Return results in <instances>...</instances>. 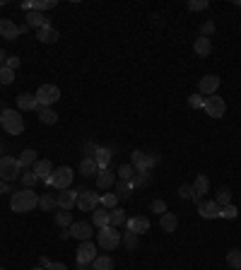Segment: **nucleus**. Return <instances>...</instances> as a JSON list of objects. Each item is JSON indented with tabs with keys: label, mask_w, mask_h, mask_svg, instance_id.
<instances>
[{
	"label": "nucleus",
	"mask_w": 241,
	"mask_h": 270,
	"mask_svg": "<svg viewBox=\"0 0 241 270\" xmlns=\"http://www.w3.org/2000/svg\"><path fill=\"white\" fill-rule=\"evenodd\" d=\"M10 208L12 213H32L34 208H39V193H34V188H22L17 193H12Z\"/></svg>",
	"instance_id": "1"
},
{
	"label": "nucleus",
	"mask_w": 241,
	"mask_h": 270,
	"mask_svg": "<svg viewBox=\"0 0 241 270\" xmlns=\"http://www.w3.org/2000/svg\"><path fill=\"white\" fill-rule=\"evenodd\" d=\"M130 164L138 174H152V169L159 164L157 152H143V150H133L130 152Z\"/></svg>",
	"instance_id": "2"
},
{
	"label": "nucleus",
	"mask_w": 241,
	"mask_h": 270,
	"mask_svg": "<svg viewBox=\"0 0 241 270\" xmlns=\"http://www.w3.org/2000/svg\"><path fill=\"white\" fill-rule=\"evenodd\" d=\"M0 126L5 128L7 135H19V133H24V118L15 108H2L0 111Z\"/></svg>",
	"instance_id": "3"
},
{
	"label": "nucleus",
	"mask_w": 241,
	"mask_h": 270,
	"mask_svg": "<svg viewBox=\"0 0 241 270\" xmlns=\"http://www.w3.org/2000/svg\"><path fill=\"white\" fill-rule=\"evenodd\" d=\"M22 179V164L19 160L15 157H0V181H7V183H12V181Z\"/></svg>",
	"instance_id": "4"
},
{
	"label": "nucleus",
	"mask_w": 241,
	"mask_h": 270,
	"mask_svg": "<svg viewBox=\"0 0 241 270\" xmlns=\"http://www.w3.org/2000/svg\"><path fill=\"white\" fill-rule=\"evenodd\" d=\"M96 244L104 249V251H113L121 246V232L113 229V227H101L96 232Z\"/></svg>",
	"instance_id": "5"
},
{
	"label": "nucleus",
	"mask_w": 241,
	"mask_h": 270,
	"mask_svg": "<svg viewBox=\"0 0 241 270\" xmlns=\"http://www.w3.org/2000/svg\"><path fill=\"white\" fill-rule=\"evenodd\" d=\"M73 179H75V174H73L70 166H58V169H53L51 179L46 181V183L53 186V188H58V191H65V188H70Z\"/></svg>",
	"instance_id": "6"
},
{
	"label": "nucleus",
	"mask_w": 241,
	"mask_h": 270,
	"mask_svg": "<svg viewBox=\"0 0 241 270\" xmlns=\"http://www.w3.org/2000/svg\"><path fill=\"white\" fill-rule=\"evenodd\" d=\"M99 203H101V196H99V193H94V191H80L75 208H77L80 213H94V210L99 208Z\"/></svg>",
	"instance_id": "7"
},
{
	"label": "nucleus",
	"mask_w": 241,
	"mask_h": 270,
	"mask_svg": "<svg viewBox=\"0 0 241 270\" xmlns=\"http://www.w3.org/2000/svg\"><path fill=\"white\" fill-rule=\"evenodd\" d=\"M58 99H60V90H58L56 85H41L37 90L39 107H53Z\"/></svg>",
	"instance_id": "8"
},
{
	"label": "nucleus",
	"mask_w": 241,
	"mask_h": 270,
	"mask_svg": "<svg viewBox=\"0 0 241 270\" xmlns=\"http://www.w3.org/2000/svg\"><path fill=\"white\" fill-rule=\"evenodd\" d=\"M96 256H99V253H96V244H92V241H82L80 249L75 251V261H77V266H90V263H94Z\"/></svg>",
	"instance_id": "9"
},
{
	"label": "nucleus",
	"mask_w": 241,
	"mask_h": 270,
	"mask_svg": "<svg viewBox=\"0 0 241 270\" xmlns=\"http://www.w3.org/2000/svg\"><path fill=\"white\" fill-rule=\"evenodd\" d=\"M203 111L207 113V116H212V118H222L224 113H227V104H224L222 97L212 94V97H207V99H205Z\"/></svg>",
	"instance_id": "10"
},
{
	"label": "nucleus",
	"mask_w": 241,
	"mask_h": 270,
	"mask_svg": "<svg viewBox=\"0 0 241 270\" xmlns=\"http://www.w3.org/2000/svg\"><path fill=\"white\" fill-rule=\"evenodd\" d=\"M217 90H220V77L217 75H205V77H200L198 92L203 97H212V94H217Z\"/></svg>",
	"instance_id": "11"
},
{
	"label": "nucleus",
	"mask_w": 241,
	"mask_h": 270,
	"mask_svg": "<svg viewBox=\"0 0 241 270\" xmlns=\"http://www.w3.org/2000/svg\"><path fill=\"white\" fill-rule=\"evenodd\" d=\"M77 196H80V191H75V188H65V191H60V193L56 196L58 208H60V210H73L75 205H77Z\"/></svg>",
	"instance_id": "12"
},
{
	"label": "nucleus",
	"mask_w": 241,
	"mask_h": 270,
	"mask_svg": "<svg viewBox=\"0 0 241 270\" xmlns=\"http://www.w3.org/2000/svg\"><path fill=\"white\" fill-rule=\"evenodd\" d=\"M92 222H73L70 224V236L77 239V241H90L92 236Z\"/></svg>",
	"instance_id": "13"
},
{
	"label": "nucleus",
	"mask_w": 241,
	"mask_h": 270,
	"mask_svg": "<svg viewBox=\"0 0 241 270\" xmlns=\"http://www.w3.org/2000/svg\"><path fill=\"white\" fill-rule=\"evenodd\" d=\"M126 227H128V232H133V234H138V236L147 234V232H149V219H147V217H140V215L128 217Z\"/></svg>",
	"instance_id": "14"
},
{
	"label": "nucleus",
	"mask_w": 241,
	"mask_h": 270,
	"mask_svg": "<svg viewBox=\"0 0 241 270\" xmlns=\"http://www.w3.org/2000/svg\"><path fill=\"white\" fill-rule=\"evenodd\" d=\"M198 213L205 219H215V217H220V205L215 200H200L198 203Z\"/></svg>",
	"instance_id": "15"
},
{
	"label": "nucleus",
	"mask_w": 241,
	"mask_h": 270,
	"mask_svg": "<svg viewBox=\"0 0 241 270\" xmlns=\"http://www.w3.org/2000/svg\"><path fill=\"white\" fill-rule=\"evenodd\" d=\"M0 36H2L5 41H15L19 36V27L12 19H0Z\"/></svg>",
	"instance_id": "16"
},
{
	"label": "nucleus",
	"mask_w": 241,
	"mask_h": 270,
	"mask_svg": "<svg viewBox=\"0 0 241 270\" xmlns=\"http://www.w3.org/2000/svg\"><path fill=\"white\" fill-rule=\"evenodd\" d=\"M17 108H19V111H37V108H39L37 94H29V92L17 94Z\"/></svg>",
	"instance_id": "17"
},
{
	"label": "nucleus",
	"mask_w": 241,
	"mask_h": 270,
	"mask_svg": "<svg viewBox=\"0 0 241 270\" xmlns=\"http://www.w3.org/2000/svg\"><path fill=\"white\" fill-rule=\"evenodd\" d=\"M32 171L39 176V181H48L51 174H53V164L48 162V160H37V164L32 166Z\"/></svg>",
	"instance_id": "18"
},
{
	"label": "nucleus",
	"mask_w": 241,
	"mask_h": 270,
	"mask_svg": "<svg viewBox=\"0 0 241 270\" xmlns=\"http://www.w3.org/2000/svg\"><path fill=\"white\" fill-rule=\"evenodd\" d=\"M207 191H210V179H207L205 174H198V176H195V181H193V196H195L193 200L198 203V200L203 198Z\"/></svg>",
	"instance_id": "19"
},
{
	"label": "nucleus",
	"mask_w": 241,
	"mask_h": 270,
	"mask_svg": "<svg viewBox=\"0 0 241 270\" xmlns=\"http://www.w3.org/2000/svg\"><path fill=\"white\" fill-rule=\"evenodd\" d=\"M113 183H116V171H111V169H101V171L96 174V186H99L101 191L111 188Z\"/></svg>",
	"instance_id": "20"
},
{
	"label": "nucleus",
	"mask_w": 241,
	"mask_h": 270,
	"mask_svg": "<svg viewBox=\"0 0 241 270\" xmlns=\"http://www.w3.org/2000/svg\"><path fill=\"white\" fill-rule=\"evenodd\" d=\"M37 116H39V121H41L44 126H53V123H58V113L51 107H39Z\"/></svg>",
	"instance_id": "21"
},
{
	"label": "nucleus",
	"mask_w": 241,
	"mask_h": 270,
	"mask_svg": "<svg viewBox=\"0 0 241 270\" xmlns=\"http://www.w3.org/2000/svg\"><path fill=\"white\" fill-rule=\"evenodd\" d=\"M193 51L200 55V58H207V55L212 54V41H210L207 36H198L195 44H193Z\"/></svg>",
	"instance_id": "22"
},
{
	"label": "nucleus",
	"mask_w": 241,
	"mask_h": 270,
	"mask_svg": "<svg viewBox=\"0 0 241 270\" xmlns=\"http://www.w3.org/2000/svg\"><path fill=\"white\" fill-rule=\"evenodd\" d=\"M159 227H162V232H176V227H179V217L174 215V213H164V215L159 217Z\"/></svg>",
	"instance_id": "23"
},
{
	"label": "nucleus",
	"mask_w": 241,
	"mask_h": 270,
	"mask_svg": "<svg viewBox=\"0 0 241 270\" xmlns=\"http://www.w3.org/2000/svg\"><path fill=\"white\" fill-rule=\"evenodd\" d=\"M111 157H113V152L109 150V147H99V152L94 155V162H96V166H99V171H101V169H109Z\"/></svg>",
	"instance_id": "24"
},
{
	"label": "nucleus",
	"mask_w": 241,
	"mask_h": 270,
	"mask_svg": "<svg viewBox=\"0 0 241 270\" xmlns=\"http://www.w3.org/2000/svg\"><path fill=\"white\" fill-rule=\"evenodd\" d=\"M126 222H128L126 210H121V208H113V210H109V227L118 229V227H123Z\"/></svg>",
	"instance_id": "25"
},
{
	"label": "nucleus",
	"mask_w": 241,
	"mask_h": 270,
	"mask_svg": "<svg viewBox=\"0 0 241 270\" xmlns=\"http://www.w3.org/2000/svg\"><path fill=\"white\" fill-rule=\"evenodd\" d=\"M37 39L41 41V44H56L58 41V32L48 24V27H41V29H37Z\"/></svg>",
	"instance_id": "26"
},
{
	"label": "nucleus",
	"mask_w": 241,
	"mask_h": 270,
	"mask_svg": "<svg viewBox=\"0 0 241 270\" xmlns=\"http://www.w3.org/2000/svg\"><path fill=\"white\" fill-rule=\"evenodd\" d=\"M27 24L34 27V29H41V27H48V19L44 17V12L32 10V12H27Z\"/></svg>",
	"instance_id": "27"
},
{
	"label": "nucleus",
	"mask_w": 241,
	"mask_h": 270,
	"mask_svg": "<svg viewBox=\"0 0 241 270\" xmlns=\"http://www.w3.org/2000/svg\"><path fill=\"white\" fill-rule=\"evenodd\" d=\"M92 224L99 227V229H101V227H109V210H106V208H96L92 213Z\"/></svg>",
	"instance_id": "28"
},
{
	"label": "nucleus",
	"mask_w": 241,
	"mask_h": 270,
	"mask_svg": "<svg viewBox=\"0 0 241 270\" xmlns=\"http://www.w3.org/2000/svg\"><path fill=\"white\" fill-rule=\"evenodd\" d=\"M80 174H82V176H94V174H99V166L94 162V157H85V160L80 162Z\"/></svg>",
	"instance_id": "29"
},
{
	"label": "nucleus",
	"mask_w": 241,
	"mask_h": 270,
	"mask_svg": "<svg viewBox=\"0 0 241 270\" xmlns=\"http://www.w3.org/2000/svg\"><path fill=\"white\" fill-rule=\"evenodd\" d=\"M39 208L46 210V213H51L53 208H58L56 196H53V193H44V196H39Z\"/></svg>",
	"instance_id": "30"
},
{
	"label": "nucleus",
	"mask_w": 241,
	"mask_h": 270,
	"mask_svg": "<svg viewBox=\"0 0 241 270\" xmlns=\"http://www.w3.org/2000/svg\"><path fill=\"white\" fill-rule=\"evenodd\" d=\"M19 160V164H22V166H24V169H27V166H34V164H37V150H22V155H19L17 157Z\"/></svg>",
	"instance_id": "31"
},
{
	"label": "nucleus",
	"mask_w": 241,
	"mask_h": 270,
	"mask_svg": "<svg viewBox=\"0 0 241 270\" xmlns=\"http://www.w3.org/2000/svg\"><path fill=\"white\" fill-rule=\"evenodd\" d=\"M133 188H135L133 181H118V183H116V196H118V198H130V196H133Z\"/></svg>",
	"instance_id": "32"
},
{
	"label": "nucleus",
	"mask_w": 241,
	"mask_h": 270,
	"mask_svg": "<svg viewBox=\"0 0 241 270\" xmlns=\"http://www.w3.org/2000/svg\"><path fill=\"white\" fill-rule=\"evenodd\" d=\"M135 169H133V164H121L118 166V171H116V176H118V181H133L135 179Z\"/></svg>",
	"instance_id": "33"
},
{
	"label": "nucleus",
	"mask_w": 241,
	"mask_h": 270,
	"mask_svg": "<svg viewBox=\"0 0 241 270\" xmlns=\"http://www.w3.org/2000/svg\"><path fill=\"white\" fill-rule=\"evenodd\" d=\"M227 266H229L232 270H241V251L239 249L227 251Z\"/></svg>",
	"instance_id": "34"
},
{
	"label": "nucleus",
	"mask_w": 241,
	"mask_h": 270,
	"mask_svg": "<svg viewBox=\"0 0 241 270\" xmlns=\"http://www.w3.org/2000/svg\"><path fill=\"white\" fill-rule=\"evenodd\" d=\"M92 270H113V261L109 256H96L92 263Z\"/></svg>",
	"instance_id": "35"
},
{
	"label": "nucleus",
	"mask_w": 241,
	"mask_h": 270,
	"mask_svg": "<svg viewBox=\"0 0 241 270\" xmlns=\"http://www.w3.org/2000/svg\"><path fill=\"white\" fill-rule=\"evenodd\" d=\"M215 203H217L220 208H224V205H229V203H232V191H229L227 186H222V188L217 191V198H215Z\"/></svg>",
	"instance_id": "36"
},
{
	"label": "nucleus",
	"mask_w": 241,
	"mask_h": 270,
	"mask_svg": "<svg viewBox=\"0 0 241 270\" xmlns=\"http://www.w3.org/2000/svg\"><path fill=\"white\" fill-rule=\"evenodd\" d=\"M56 224L58 227H70V224H73V213H70V210L56 213Z\"/></svg>",
	"instance_id": "37"
},
{
	"label": "nucleus",
	"mask_w": 241,
	"mask_h": 270,
	"mask_svg": "<svg viewBox=\"0 0 241 270\" xmlns=\"http://www.w3.org/2000/svg\"><path fill=\"white\" fill-rule=\"evenodd\" d=\"M121 244H123L128 251H135V246H138V234H133V232L126 229V234L121 236Z\"/></svg>",
	"instance_id": "38"
},
{
	"label": "nucleus",
	"mask_w": 241,
	"mask_h": 270,
	"mask_svg": "<svg viewBox=\"0 0 241 270\" xmlns=\"http://www.w3.org/2000/svg\"><path fill=\"white\" fill-rule=\"evenodd\" d=\"M56 7V0H34L32 2V10L37 12H46V10H53Z\"/></svg>",
	"instance_id": "39"
},
{
	"label": "nucleus",
	"mask_w": 241,
	"mask_h": 270,
	"mask_svg": "<svg viewBox=\"0 0 241 270\" xmlns=\"http://www.w3.org/2000/svg\"><path fill=\"white\" fill-rule=\"evenodd\" d=\"M15 82V70H10L7 65H0V85H12Z\"/></svg>",
	"instance_id": "40"
},
{
	"label": "nucleus",
	"mask_w": 241,
	"mask_h": 270,
	"mask_svg": "<svg viewBox=\"0 0 241 270\" xmlns=\"http://www.w3.org/2000/svg\"><path fill=\"white\" fill-rule=\"evenodd\" d=\"M116 205H118V196H116V193H104V196H101V208L113 210Z\"/></svg>",
	"instance_id": "41"
},
{
	"label": "nucleus",
	"mask_w": 241,
	"mask_h": 270,
	"mask_svg": "<svg viewBox=\"0 0 241 270\" xmlns=\"http://www.w3.org/2000/svg\"><path fill=\"white\" fill-rule=\"evenodd\" d=\"M237 215H239V210H237V205H234V203H229V205L220 208V217H224V219H234Z\"/></svg>",
	"instance_id": "42"
},
{
	"label": "nucleus",
	"mask_w": 241,
	"mask_h": 270,
	"mask_svg": "<svg viewBox=\"0 0 241 270\" xmlns=\"http://www.w3.org/2000/svg\"><path fill=\"white\" fill-rule=\"evenodd\" d=\"M22 183H24V188H34L39 183V176L34 171H24V174H22Z\"/></svg>",
	"instance_id": "43"
},
{
	"label": "nucleus",
	"mask_w": 241,
	"mask_h": 270,
	"mask_svg": "<svg viewBox=\"0 0 241 270\" xmlns=\"http://www.w3.org/2000/svg\"><path fill=\"white\" fill-rule=\"evenodd\" d=\"M186 7L193 10V12H200V10H207V7H210V2H207V0H188Z\"/></svg>",
	"instance_id": "44"
},
{
	"label": "nucleus",
	"mask_w": 241,
	"mask_h": 270,
	"mask_svg": "<svg viewBox=\"0 0 241 270\" xmlns=\"http://www.w3.org/2000/svg\"><path fill=\"white\" fill-rule=\"evenodd\" d=\"M82 152H85L87 157H94V155L99 152V145L92 143V140H87V143H82Z\"/></svg>",
	"instance_id": "45"
},
{
	"label": "nucleus",
	"mask_w": 241,
	"mask_h": 270,
	"mask_svg": "<svg viewBox=\"0 0 241 270\" xmlns=\"http://www.w3.org/2000/svg\"><path fill=\"white\" fill-rule=\"evenodd\" d=\"M203 104H205L203 94H191V97H188V107L191 108H203Z\"/></svg>",
	"instance_id": "46"
},
{
	"label": "nucleus",
	"mask_w": 241,
	"mask_h": 270,
	"mask_svg": "<svg viewBox=\"0 0 241 270\" xmlns=\"http://www.w3.org/2000/svg\"><path fill=\"white\" fill-rule=\"evenodd\" d=\"M179 198H184V200H193L195 196H193V186H179Z\"/></svg>",
	"instance_id": "47"
},
{
	"label": "nucleus",
	"mask_w": 241,
	"mask_h": 270,
	"mask_svg": "<svg viewBox=\"0 0 241 270\" xmlns=\"http://www.w3.org/2000/svg\"><path fill=\"white\" fill-rule=\"evenodd\" d=\"M149 208H152V213H157L159 217L167 213V203H164V200H152V205H149Z\"/></svg>",
	"instance_id": "48"
},
{
	"label": "nucleus",
	"mask_w": 241,
	"mask_h": 270,
	"mask_svg": "<svg viewBox=\"0 0 241 270\" xmlns=\"http://www.w3.org/2000/svg\"><path fill=\"white\" fill-rule=\"evenodd\" d=\"M212 32H215V22H212V19H207V22L200 24V36H207V39H210Z\"/></svg>",
	"instance_id": "49"
},
{
	"label": "nucleus",
	"mask_w": 241,
	"mask_h": 270,
	"mask_svg": "<svg viewBox=\"0 0 241 270\" xmlns=\"http://www.w3.org/2000/svg\"><path fill=\"white\" fill-rule=\"evenodd\" d=\"M147 183H149V174H138L133 179V186H147Z\"/></svg>",
	"instance_id": "50"
},
{
	"label": "nucleus",
	"mask_w": 241,
	"mask_h": 270,
	"mask_svg": "<svg viewBox=\"0 0 241 270\" xmlns=\"http://www.w3.org/2000/svg\"><path fill=\"white\" fill-rule=\"evenodd\" d=\"M5 65H7V68H10V70H17V68H19V58H17V55H10V58H7V63H5Z\"/></svg>",
	"instance_id": "51"
},
{
	"label": "nucleus",
	"mask_w": 241,
	"mask_h": 270,
	"mask_svg": "<svg viewBox=\"0 0 241 270\" xmlns=\"http://www.w3.org/2000/svg\"><path fill=\"white\" fill-rule=\"evenodd\" d=\"M39 266H41V268H48V266H51V258H48V256H41V258H39Z\"/></svg>",
	"instance_id": "52"
},
{
	"label": "nucleus",
	"mask_w": 241,
	"mask_h": 270,
	"mask_svg": "<svg viewBox=\"0 0 241 270\" xmlns=\"http://www.w3.org/2000/svg\"><path fill=\"white\" fill-rule=\"evenodd\" d=\"M46 270H68V268H65V263H51Z\"/></svg>",
	"instance_id": "53"
},
{
	"label": "nucleus",
	"mask_w": 241,
	"mask_h": 270,
	"mask_svg": "<svg viewBox=\"0 0 241 270\" xmlns=\"http://www.w3.org/2000/svg\"><path fill=\"white\" fill-rule=\"evenodd\" d=\"M0 193H10V183L7 181H0Z\"/></svg>",
	"instance_id": "54"
},
{
	"label": "nucleus",
	"mask_w": 241,
	"mask_h": 270,
	"mask_svg": "<svg viewBox=\"0 0 241 270\" xmlns=\"http://www.w3.org/2000/svg\"><path fill=\"white\" fill-rule=\"evenodd\" d=\"M7 58H10V55H7L5 51H2V49H0V65H5V63H7Z\"/></svg>",
	"instance_id": "55"
},
{
	"label": "nucleus",
	"mask_w": 241,
	"mask_h": 270,
	"mask_svg": "<svg viewBox=\"0 0 241 270\" xmlns=\"http://www.w3.org/2000/svg\"><path fill=\"white\" fill-rule=\"evenodd\" d=\"M27 32H29V24H27V22H24V24H19V34H27Z\"/></svg>",
	"instance_id": "56"
},
{
	"label": "nucleus",
	"mask_w": 241,
	"mask_h": 270,
	"mask_svg": "<svg viewBox=\"0 0 241 270\" xmlns=\"http://www.w3.org/2000/svg\"><path fill=\"white\" fill-rule=\"evenodd\" d=\"M60 239H63V241H65V239H70V229H63V232H60Z\"/></svg>",
	"instance_id": "57"
},
{
	"label": "nucleus",
	"mask_w": 241,
	"mask_h": 270,
	"mask_svg": "<svg viewBox=\"0 0 241 270\" xmlns=\"http://www.w3.org/2000/svg\"><path fill=\"white\" fill-rule=\"evenodd\" d=\"M0 157H5V145L0 143Z\"/></svg>",
	"instance_id": "58"
},
{
	"label": "nucleus",
	"mask_w": 241,
	"mask_h": 270,
	"mask_svg": "<svg viewBox=\"0 0 241 270\" xmlns=\"http://www.w3.org/2000/svg\"><path fill=\"white\" fill-rule=\"evenodd\" d=\"M77 270H92L90 266H77Z\"/></svg>",
	"instance_id": "59"
},
{
	"label": "nucleus",
	"mask_w": 241,
	"mask_h": 270,
	"mask_svg": "<svg viewBox=\"0 0 241 270\" xmlns=\"http://www.w3.org/2000/svg\"><path fill=\"white\" fill-rule=\"evenodd\" d=\"M32 270H46V268H41V266H37V268H32Z\"/></svg>",
	"instance_id": "60"
},
{
	"label": "nucleus",
	"mask_w": 241,
	"mask_h": 270,
	"mask_svg": "<svg viewBox=\"0 0 241 270\" xmlns=\"http://www.w3.org/2000/svg\"><path fill=\"white\" fill-rule=\"evenodd\" d=\"M5 2H7V0H0V7H2V5H5Z\"/></svg>",
	"instance_id": "61"
},
{
	"label": "nucleus",
	"mask_w": 241,
	"mask_h": 270,
	"mask_svg": "<svg viewBox=\"0 0 241 270\" xmlns=\"http://www.w3.org/2000/svg\"><path fill=\"white\" fill-rule=\"evenodd\" d=\"M237 5H239V7H241V0H237Z\"/></svg>",
	"instance_id": "62"
},
{
	"label": "nucleus",
	"mask_w": 241,
	"mask_h": 270,
	"mask_svg": "<svg viewBox=\"0 0 241 270\" xmlns=\"http://www.w3.org/2000/svg\"><path fill=\"white\" fill-rule=\"evenodd\" d=\"M0 270H5V268H0Z\"/></svg>",
	"instance_id": "63"
},
{
	"label": "nucleus",
	"mask_w": 241,
	"mask_h": 270,
	"mask_svg": "<svg viewBox=\"0 0 241 270\" xmlns=\"http://www.w3.org/2000/svg\"><path fill=\"white\" fill-rule=\"evenodd\" d=\"M0 19H2V17H0Z\"/></svg>",
	"instance_id": "64"
}]
</instances>
